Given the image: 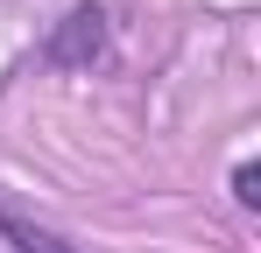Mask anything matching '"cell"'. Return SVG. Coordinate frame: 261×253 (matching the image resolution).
<instances>
[{
    "label": "cell",
    "instance_id": "obj_1",
    "mask_svg": "<svg viewBox=\"0 0 261 253\" xmlns=\"http://www.w3.org/2000/svg\"><path fill=\"white\" fill-rule=\"evenodd\" d=\"M36 56L49 71H99V64H113V7L106 0H71L49 21V36H43Z\"/></svg>",
    "mask_w": 261,
    "mask_h": 253
},
{
    "label": "cell",
    "instance_id": "obj_2",
    "mask_svg": "<svg viewBox=\"0 0 261 253\" xmlns=\"http://www.w3.org/2000/svg\"><path fill=\"white\" fill-rule=\"evenodd\" d=\"M0 239H7V253H78L57 225H43V218H21V211L0 204Z\"/></svg>",
    "mask_w": 261,
    "mask_h": 253
},
{
    "label": "cell",
    "instance_id": "obj_3",
    "mask_svg": "<svg viewBox=\"0 0 261 253\" xmlns=\"http://www.w3.org/2000/svg\"><path fill=\"white\" fill-rule=\"evenodd\" d=\"M254 183H261V162H254V155H240V162H233V204H240V211H254V204H261Z\"/></svg>",
    "mask_w": 261,
    "mask_h": 253
}]
</instances>
